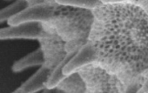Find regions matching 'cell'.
I'll use <instances>...</instances> for the list:
<instances>
[{"mask_svg":"<svg viewBox=\"0 0 148 93\" xmlns=\"http://www.w3.org/2000/svg\"><path fill=\"white\" fill-rule=\"evenodd\" d=\"M28 6V2L26 0H18L12 5L0 10V23L11 19L12 17L16 16Z\"/></svg>","mask_w":148,"mask_h":93,"instance_id":"8","label":"cell"},{"mask_svg":"<svg viewBox=\"0 0 148 93\" xmlns=\"http://www.w3.org/2000/svg\"><path fill=\"white\" fill-rule=\"evenodd\" d=\"M49 32L41 23L25 22L10 27L0 29V40L17 38H46Z\"/></svg>","mask_w":148,"mask_h":93,"instance_id":"4","label":"cell"},{"mask_svg":"<svg viewBox=\"0 0 148 93\" xmlns=\"http://www.w3.org/2000/svg\"><path fill=\"white\" fill-rule=\"evenodd\" d=\"M129 1L133 2L137 5H139L148 12V0H129Z\"/></svg>","mask_w":148,"mask_h":93,"instance_id":"9","label":"cell"},{"mask_svg":"<svg viewBox=\"0 0 148 93\" xmlns=\"http://www.w3.org/2000/svg\"><path fill=\"white\" fill-rule=\"evenodd\" d=\"M88 38L94 61L116 74L128 87L141 90L148 81V12L129 0L92 9Z\"/></svg>","mask_w":148,"mask_h":93,"instance_id":"1","label":"cell"},{"mask_svg":"<svg viewBox=\"0 0 148 93\" xmlns=\"http://www.w3.org/2000/svg\"><path fill=\"white\" fill-rule=\"evenodd\" d=\"M48 70L49 68L46 67L40 70L38 73L32 76L28 81H26L14 92H34L39 90L40 88H42L43 84L46 83L48 77Z\"/></svg>","mask_w":148,"mask_h":93,"instance_id":"6","label":"cell"},{"mask_svg":"<svg viewBox=\"0 0 148 93\" xmlns=\"http://www.w3.org/2000/svg\"><path fill=\"white\" fill-rule=\"evenodd\" d=\"M86 92H125L128 87L114 73L95 61L78 68Z\"/></svg>","mask_w":148,"mask_h":93,"instance_id":"3","label":"cell"},{"mask_svg":"<svg viewBox=\"0 0 148 93\" xmlns=\"http://www.w3.org/2000/svg\"><path fill=\"white\" fill-rule=\"evenodd\" d=\"M93 19L92 9L57 3L52 5L48 19L52 21L55 28L52 31H46L58 35L65 43L66 51L70 52L88 42Z\"/></svg>","mask_w":148,"mask_h":93,"instance_id":"2","label":"cell"},{"mask_svg":"<svg viewBox=\"0 0 148 93\" xmlns=\"http://www.w3.org/2000/svg\"><path fill=\"white\" fill-rule=\"evenodd\" d=\"M56 1H57V0H50V5H51V2L56 3Z\"/></svg>","mask_w":148,"mask_h":93,"instance_id":"10","label":"cell"},{"mask_svg":"<svg viewBox=\"0 0 148 93\" xmlns=\"http://www.w3.org/2000/svg\"><path fill=\"white\" fill-rule=\"evenodd\" d=\"M44 62H45V52L43 50H38L33 53L29 54L24 58L15 62L14 64L12 65V70L14 72H19L28 67L36 64H40Z\"/></svg>","mask_w":148,"mask_h":93,"instance_id":"7","label":"cell"},{"mask_svg":"<svg viewBox=\"0 0 148 93\" xmlns=\"http://www.w3.org/2000/svg\"><path fill=\"white\" fill-rule=\"evenodd\" d=\"M52 5H36L28 7L9 19L10 25H16L21 23L32 22L37 20L47 21L51 16Z\"/></svg>","mask_w":148,"mask_h":93,"instance_id":"5","label":"cell"}]
</instances>
